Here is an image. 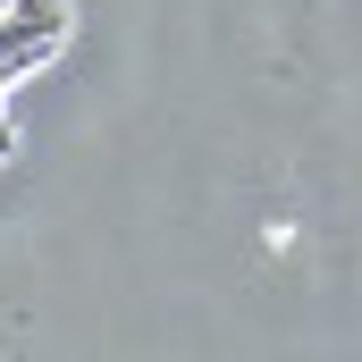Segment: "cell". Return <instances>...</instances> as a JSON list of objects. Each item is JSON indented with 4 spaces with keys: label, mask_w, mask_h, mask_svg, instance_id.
Masks as SVG:
<instances>
[{
    "label": "cell",
    "mask_w": 362,
    "mask_h": 362,
    "mask_svg": "<svg viewBox=\"0 0 362 362\" xmlns=\"http://www.w3.org/2000/svg\"><path fill=\"white\" fill-rule=\"evenodd\" d=\"M68 51V0H0V160L17 152V93Z\"/></svg>",
    "instance_id": "obj_1"
}]
</instances>
